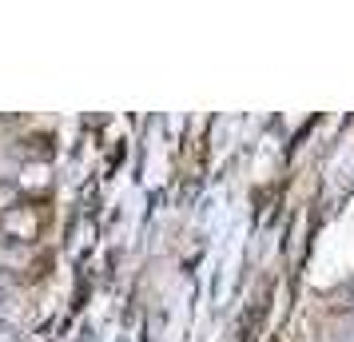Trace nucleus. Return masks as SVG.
<instances>
[{
	"label": "nucleus",
	"mask_w": 354,
	"mask_h": 342,
	"mask_svg": "<svg viewBox=\"0 0 354 342\" xmlns=\"http://www.w3.org/2000/svg\"><path fill=\"white\" fill-rule=\"evenodd\" d=\"M36 235V219L28 211H12V215H4V239L8 243H24L28 247V239Z\"/></svg>",
	"instance_id": "f257e3e1"
},
{
	"label": "nucleus",
	"mask_w": 354,
	"mask_h": 342,
	"mask_svg": "<svg viewBox=\"0 0 354 342\" xmlns=\"http://www.w3.org/2000/svg\"><path fill=\"white\" fill-rule=\"evenodd\" d=\"M17 187H12V183H0V215H8L12 211V207H17Z\"/></svg>",
	"instance_id": "f03ea898"
},
{
	"label": "nucleus",
	"mask_w": 354,
	"mask_h": 342,
	"mask_svg": "<svg viewBox=\"0 0 354 342\" xmlns=\"http://www.w3.org/2000/svg\"><path fill=\"white\" fill-rule=\"evenodd\" d=\"M0 342H20V326L8 323V319H0Z\"/></svg>",
	"instance_id": "7ed1b4c3"
},
{
	"label": "nucleus",
	"mask_w": 354,
	"mask_h": 342,
	"mask_svg": "<svg viewBox=\"0 0 354 342\" xmlns=\"http://www.w3.org/2000/svg\"><path fill=\"white\" fill-rule=\"evenodd\" d=\"M4 303H12V278L0 271V307H4Z\"/></svg>",
	"instance_id": "20e7f679"
}]
</instances>
